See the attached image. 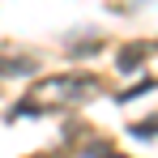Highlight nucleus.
<instances>
[{"mask_svg": "<svg viewBox=\"0 0 158 158\" xmlns=\"http://www.w3.org/2000/svg\"><path fill=\"white\" fill-rule=\"evenodd\" d=\"M150 52V43H137V47H124V52H120V69H124V73H137V69H141V56Z\"/></svg>", "mask_w": 158, "mask_h": 158, "instance_id": "nucleus-2", "label": "nucleus"}, {"mask_svg": "<svg viewBox=\"0 0 158 158\" xmlns=\"http://www.w3.org/2000/svg\"><path fill=\"white\" fill-rule=\"evenodd\" d=\"M103 85L98 77H90V73H64V77H52L43 81V85H34V103L17 107L13 115H34V111H52V107H73V103H85V98H94Z\"/></svg>", "mask_w": 158, "mask_h": 158, "instance_id": "nucleus-1", "label": "nucleus"}]
</instances>
